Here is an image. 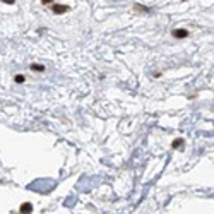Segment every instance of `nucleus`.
Instances as JSON below:
<instances>
[{"label": "nucleus", "mask_w": 214, "mask_h": 214, "mask_svg": "<svg viewBox=\"0 0 214 214\" xmlns=\"http://www.w3.org/2000/svg\"><path fill=\"white\" fill-rule=\"evenodd\" d=\"M182 144H183V139H175V141H173V144H171V147H173V149H178Z\"/></svg>", "instance_id": "20e7f679"}, {"label": "nucleus", "mask_w": 214, "mask_h": 214, "mask_svg": "<svg viewBox=\"0 0 214 214\" xmlns=\"http://www.w3.org/2000/svg\"><path fill=\"white\" fill-rule=\"evenodd\" d=\"M2 2H5V4H14L16 0H2Z\"/></svg>", "instance_id": "0eeeda50"}, {"label": "nucleus", "mask_w": 214, "mask_h": 214, "mask_svg": "<svg viewBox=\"0 0 214 214\" xmlns=\"http://www.w3.org/2000/svg\"><path fill=\"white\" fill-rule=\"evenodd\" d=\"M14 81H16V82H17V84H22L26 79H24V76H22V74H17V76L14 77Z\"/></svg>", "instance_id": "423d86ee"}, {"label": "nucleus", "mask_w": 214, "mask_h": 214, "mask_svg": "<svg viewBox=\"0 0 214 214\" xmlns=\"http://www.w3.org/2000/svg\"><path fill=\"white\" fill-rule=\"evenodd\" d=\"M173 36L178 40L187 38V36H188V31H187V29H175V31H173Z\"/></svg>", "instance_id": "f03ea898"}, {"label": "nucleus", "mask_w": 214, "mask_h": 214, "mask_svg": "<svg viewBox=\"0 0 214 214\" xmlns=\"http://www.w3.org/2000/svg\"><path fill=\"white\" fill-rule=\"evenodd\" d=\"M41 2H43V4H52L53 0H41Z\"/></svg>", "instance_id": "6e6552de"}, {"label": "nucleus", "mask_w": 214, "mask_h": 214, "mask_svg": "<svg viewBox=\"0 0 214 214\" xmlns=\"http://www.w3.org/2000/svg\"><path fill=\"white\" fill-rule=\"evenodd\" d=\"M31 70H36V72H43V70H45V67H43V65H38V63H35V65H31Z\"/></svg>", "instance_id": "39448f33"}, {"label": "nucleus", "mask_w": 214, "mask_h": 214, "mask_svg": "<svg viewBox=\"0 0 214 214\" xmlns=\"http://www.w3.org/2000/svg\"><path fill=\"white\" fill-rule=\"evenodd\" d=\"M69 11V5H53V12H55V14H63V12H67Z\"/></svg>", "instance_id": "7ed1b4c3"}, {"label": "nucleus", "mask_w": 214, "mask_h": 214, "mask_svg": "<svg viewBox=\"0 0 214 214\" xmlns=\"http://www.w3.org/2000/svg\"><path fill=\"white\" fill-rule=\"evenodd\" d=\"M19 214H33V204L31 202H24L19 209Z\"/></svg>", "instance_id": "f257e3e1"}]
</instances>
